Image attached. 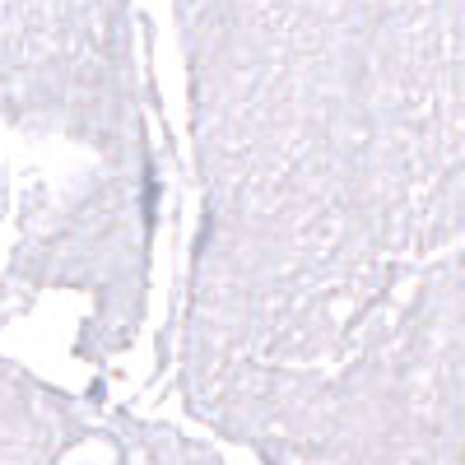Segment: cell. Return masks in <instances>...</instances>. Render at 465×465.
<instances>
[{
	"mask_svg": "<svg viewBox=\"0 0 465 465\" xmlns=\"http://www.w3.org/2000/svg\"><path fill=\"white\" fill-rule=\"evenodd\" d=\"M196 405L275 456L465 460V0H182Z\"/></svg>",
	"mask_w": 465,
	"mask_h": 465,
	"instance_id": "obj_1",
	"label": "cell"
}]
</instances>
